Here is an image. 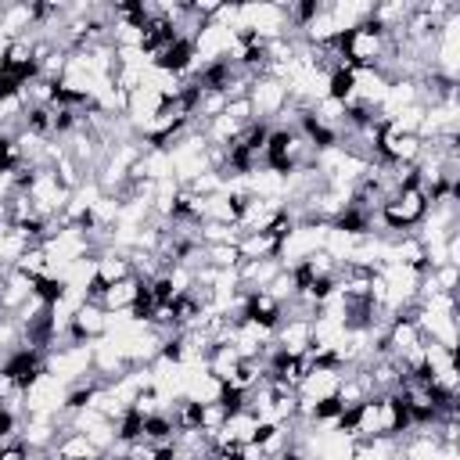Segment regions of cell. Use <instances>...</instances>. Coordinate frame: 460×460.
Returning a JSON list of instances; mask_svg holds the SVG:
<instances>
[{
    "mask_svg": "<svg viewBox=\"0 0 460 460\" xmlns=\"http://www.w3.org/2000/svg\"><path fill=\"white\" fill-rule=\"evenodd\" d=\"M93 277H97L104 288H111V284L133 277L126 252H119V248H104V252H97V255H93Z\"/></svg>",
    "mask_w": 460,
    "mask_h": 460,
    "instance_id": "obj_4",
    "label": "cell"
},
{
    "mask_svg": "<svg viewBox=\"0 0 460 460\" xmlns=\"http://www.w3.org/2000/svg\"><path fill=\"white\" fill-rule=\"evenodd\" d=\"M187 190L194 194V198H216V194H223V176L219 172H201V176H194L190 183H187Z\"/></svg>",
    "mask_w": 460,
    "mask_h": 460,
    "instance_id": "obj_12",
    "label": "cell"
},
{
    "mask_svg": "<svg viewBox=\"0 0 460 460\" xmlns=\"http://www.w3.org/2000/svg\"><path fill=\"white\" fill-rule=\"evenodd\" d=\"M241 363V356H237V349L230 345V341H219V345H212V352L205 356V370L212 374V377H219V381H226L230 374H234V367Z\"/></svg>",
    "mask_w": 460,
    "mask_h": 460,
    "instance_id": "obj_9",
    "label": "cell"
},
{
    "mask_svg": "<svg viewBox=\"0 0 460 460\" xmlns=\"http://www.w3.org/2000/svg\"><path fill=\"white\" fill-rule=\"evenodd\" d=\"M0 14H4V4H0Z\"/></svg>",
    "mask_w": 460,
    "mask_h": 460,
    "instance_id": "obj_15",
    "label": "cell"
},
{
    "mask_svg": "<svg viewBox=\"0 0 460 460\" xmlns=\"http://www.w3.org/2000/svg\"><path fill=\"white\" fill-rule=\"evenodd\" d=\"M50 449H54L58 460H101V456H104V453L93 449V442H90L83 431H65Z\"/></svg>",
    "mask_w": 460,
    "mask_h": 460,
    "instance_id": "obj_7",
    "label": "cell"
},
{
    "mask_svg": "<svg viewBox=\"0 0 460 460\" xmlns=\"http://www.w3.org/2000/svg\"><path fill=\"white\" fill-rule=\"evenodd\" d=\"M273 341L288 352V356H305L313 349V320H284L273 331Z\"/></svg>",
    "mask_w": 460,
    "mask_h": 460,
    "instance_id": "obj_2",
    "label": "cell"
},
{
    "mask_svg": "<svg viewBox=\"0 0 460 460\" xmlns=\"http://www.w3.org/2000/svg\"><path fill=\"white\" fill-rule=\"evenodd\" d=\"M277 273H280V259H248V262H237V280L248 291H262Z\"/></svg>",
    "mask_w": 460,
    "mask_h": 460,
    "instance_id": "obj_6",
    "label": "cell"
},
{
    "mask_svg": "<svg viewBox=\"0 0 460 460\" xmlns=\"http://www.w3.org/2000/svg\"><path fill=\"white\" fill-rule=\"evenodd\" d=\"M237 237H241V226H230V223H212V219H205V223L198 226V241H201V244H237Z\"/></svg>",
    "mask_w": 460,
    "mask_h": 460,
    "instance_id": "obj_10",
    "label": "cell"
},
{
    "mask_svg": "<svg viewBox=\"0 0 460 460\" xmlns=\"http://www.w3.org/2000/svg\"><path fill=\"white\" fill-rule=\"evenodd\" d=\"M428 277H431V284H435V291H446V295H456V280H460V266H449V262H442V266H435V270H428Z\"/></svg>",
    "mask_w": 460,
    "mask_h": 460,
    "instance_id": "obj_13",
    "label": "cell"
},
{
    "mask_svg": "<svg viewBox=\"0 0 460 460\" xmlns=\"http://www.w3.org/2000/svg\"><path fill=\"white\" fill-rule=\"evenodd\" d=\"M280 237L266 234V230H255V234H241L237 237V252H241V262L248 259H280Z\"/></svg>",
    "mask_w": 460,
    "mask_h": 460,
    "instance_id": "obj_5",
    "label": "cell"
},
{
    "mask_svg": "<svg viewBox=\"0 0 460 460\" xmlns=\"http://www.w3.org/2000/svg\"><path fill=\"white\" fill-rule=\"evenodd\" d=\"M140 291H144V280H140V277H126V280H119V284H111V288L104 291V298H101V309H104L108 316L129 313V309L137 305Z\"/></svg>",
    "mask_w": 460,
    "mask_h": 460,
    "instance_id": "obj_3",
    "label": "cell"
},
{
    "mask_svg": "<svg viewBox=\"0 0 460 460\" xmlns=\"http://www.w3.org/2000/svg\"><path fill=\"white\" fill-rule=\"evenodd\" d=\"M288 83L284 79H273V75H259L255 83H252V90H248V101H252V111H255V119L259 122H277L280 115H284V108H288Z\"/></svg>",
    "mask_w": 460,
    "mask_h": 460,
    "instance_id": "obj_1",
    "label": "cell"
},
{
    "mask_svg": "<svg viewBox=\"0 0 460 460\" xmlns=\"http://www.w3.org/2000/svg\"><path fill=\"white\" fill-rule=\"evenodd\" d=\"M205 262L212 270H237L241 252H237V244H205Z\"/></svg>",
    "mask_w": 460,
    "mask_h": 460,
    "instance_id": "obj_11",
    "label": "cell"
},
{
    "mask_svg": "<svg viewBox=\"0 0 460 460\" xmlns=\"http://www.w3.org/2000/svg\"><path fill=\"white\" fill-rule=\"evenodd\" d=\"M32 32V7L29 4H4L0 14V36L4 40H22Z\"/></svg>",
    "mask_w": 460,
    "mask_h": 460,
    "instance_id": "obj_8",
    "label": "cell"
},
{
    "mask_svg": "<svg viewBox=\"0 0 460 460\" xmlns=\"http://www.w3.org/2000/svg\"><path fill=\"white\" fill-rule=\"evenodd\" d=\"M223 115H230L237 126H248V122H255V111H252V101H248V97L226 101V111H223Z\"/></svg>",
    "mask_w": 460,
    "mask_h": 460,
    "instance_id": "obj_14",
    "label": "cell"
}]
</instances>
